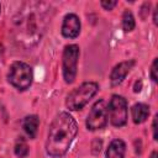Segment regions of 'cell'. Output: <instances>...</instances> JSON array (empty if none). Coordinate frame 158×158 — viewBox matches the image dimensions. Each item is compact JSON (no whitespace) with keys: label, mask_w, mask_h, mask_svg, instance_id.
Masks as SVG:
<instances>
[{"label":"cell","mask_w":158,"mask_h":158,"mask_svg":"<svg viewBox=\"0 0 158 158\" xmlns=\"http://www.w3.org/2000/svg\"><path fill=\"white\" fill-rule=\"evenodd\" d=\"M126 144L122 139H114L106 149V158H125Z\"/></svg>","instance_id":"obj_9"},{"label":"cell","mask_w":158,"mask_h":158,"mask_svg":"<svg viewBox=\"0 0 158 158\" xmlns=\"http://www.w3.org/2000/svg\"><path fill=\"white\" fill-rule=\"evenodd\" d=\"M38 125H40V118L36 115L26 116L22 122V127L30 138H36L37 131H38Z\"/></svg>","instance_id":"obj_11"},{"label":"cell","mask_w":158,"mask_h":158,"mask_svg":"<svg viewBox=\"0 0 158 158\" xmlns=\"http://www.w3.org/2000/svg\"><path fill=\"white\" fill-rule=\"evenodd\" d=\"M152 128H153V138L157 141V115L154 116V120H153V125H152Z\"/></svg>","instance_id":"obj_16"},{"label":"cell","mask_w":158,"mask_h":158,"mask_svg":"<svg viewBox=\"0 0 158 158\" xmlns=\"http://www.w3.org/2000/svg\"><path fill=\"white\" fill-rule=\"evenodd\" d=\"M14 151H15V154H16L19 158H25V157L28 154V146H27V143L25 142V139L17 141V143H16Z\"/></svg>","instance_id":"obj_13"},{"label":"cell","mask_w":158,"mask_h":158,"mask_svg":"<svg viewBox=\"0 0 158 158\" xmlns=\"http://www.w3.org/2000/svg\"><path fill=\"white\" fill-rule=\"evenodd\" d=\"M0 10H1V5H0Z\"/></svg>","instance_id":"obj_19"},{"label":"cell","mask_w":158,"mask_h":158,"mask_svg":"<svg viewBox=\"0 0 158 158\" xmlns=\"http://www.w3.org/2000/svg\"><path fill=\"white\" fill-rule=\"evenodd\" d=\"M78 59H79V47L77 44H68L63 51V78L67 84H72L77 77L78 69Z\"/></svg>","instance_id":"obj_4"},{"label":"cell","mask_w":158,"mask_h":158,"mask_svg":"<svg viewBox=\"0 0 158 158\" xmlns=\"http://www.w3.org/2000/svg\"><path fill=\"white\" fill-rule=\"evenodd\" d=\"M107 106L104 100H98L86 117V127L90 131L104 128L107 125Z\"/></svg>","instance_id":"obj_6"},{"label":"cell","mask_w":158,"mask_h":158,"mask_svg":"<svg viewBox=\"0 0 158 158\" xmlns=\"http://www.w3.org/2000/svg\"><path fill=\"white\" fill-rule=\"evenodd\" d=\"M80 33V20L75 14H67L62 23V35L67 38H75Z\"/></svg>","instance_id":"obj_7"},{"label":"cell","mask_w":158,"mask_h":158,"mask_svg":"<svg viewBox=\"0 0 158 158\" xmlns=\"http://www.w3.org/2000/svg\"><path fill=\"white\" fill-rule=\"evenodd\" d=\"M131 115H132V120L135 123H137V125L143 123L149 115V106L146 104H142V102L135 104L131 109Z\"/></svg>","instance_id":"obj_10"},{"label":"cell","mask_w":158,"mask_h":158,"mask_svg":"<svg viewBox=\"0 0 158 158\" xmlns=\"http://www.w3.org/2000/svg\"><path fill=\"white\" fill-rule=\"evenodd\" d=\"M135 65V60L131 59V60H125V62H121L118 64H116L114 67V69L111 70V74H110V81H111V85L116 86L118 84H121L125 78L127 77V74L131 72V69L133 68Z\"/></svg>","instance_id":"obj_8"},{"label":"cell","mask_w":158,"mask_h":158,"mask_svg":"<svg viewBox=\"0 0 158 158\" xmlns=\"http://www.w3.org/2000/svg\"><path fill=\"white\" fill-rule=\"evenodd\" d=\"M116 4H117V1H115V0H112V1H101V6L105 9V10H111L112 7H115L116 6Z\"/></svg>","instance_id":"obj_15"},{"label":"cell","mask_w":158,"mask_h":158,"mask_svg":"<svg viewBox=\"0 0 158 158\" xmlns=\"http://www.w3.org/2000/svg\"><path fill=\"white\" fill-rule=\"evenodd\" d=\"M157 63H158V59L157 58H154V60H153V63H152V67H151V78H152V80L156 83L157 81Z\"/></svg>","instance_id":"obj_14"},{"label":"cell","mask_w":158,"mask_h":158,"mask_svg":"<svg viewBox=\"0 0 158 158\" xmlns=\"http://www.w3.org/2000/svg\"><path fill=\"white\" fill-rule=\"evenodd\" d=\"M135 26H136V22H135V17H133L132 12L126 10L122 15V27H123V30L130 32L135 28Z\"/></svg>","instance_id":"obj_12"},{"label":"cell","mask_w":158,"mask_h":158,"mask_svg":"<svg viewBox=\"0 0 158 158\" xmlns=\"http://www.w3.org/2000/svg\"><path fill=\"white\" fill-rule=\"evenodd\" d=\"M32 68L25 62H14L7 73L9 83L19 90H26L32 84Z\"/></svg>","instance_id":"obj_3"},{"label":"cell","mask_w":158,"mask_h":158,"mask_svg":"<svg viewBox=\"0 0 158 158\" xmlns=\"http://www.w3.org/2000/svg\"><path fill=\"white\" fill-rule=\"evenodd\" d=\"M78 132V125L72 115L60 112L52 121L46 142V152L53 158L63 157Z\"/></svg>","instance_id":"obj_1"},{"label":"cell","mask_w":158,"mask_h":158,"mask_svg":"<svg viewBox=\"0 0 158 158\" xmlns=\"http://www.w3.org/2000/svg\"><path fill=\"white\" fill-rule=\"evenodd\" d=\"M151 158H157V152H156V151H153V152H152Z\"/></svg>","instance_id":"obj_18"},{"label":"cell","mask_w":158,"mask_h":158,"mask_svg":"<svg viewBox=\"0 0 158 158\" xmlns=\"http://www.w3.org/2000/svg\"><path fill=\"white\" fill-rule=\"evenodd\" d=\"M98 90H99V85L96 83L94 81L83 83L67 96V100H65L67 107L72 111L81 110L89 102V100L98 93Z\"/></svg>","instance_id":"obj_2"},{"label":"cell","mask_w":158,"mask_h":158,"mask_svg":"<svg viewBox=\"0 0 158 158\" xmlns=\"http://www.w3.org/2000/svg\"><path fill=\"white\" fill-rule=\"evenodd\" d=\"M141 85H142V83H139V85H138V83H136V85H135V93L141 91Z\"/></svg>","instance_id":"obj_17"},{"label":"cell","mask_w":158,"mask_h":158,"mask_svg":"<svg viewBox=\"0 0 158 158\" xmlns=\"http://www.w3.org/2000/svg\"><path fill=\"white\" fill-rule=\"evenodd\" d=\"M107 115L110 116V122L112 126H115V127L123 126L127 121V101H126V99L121 95H112V98L109 102Z\"/></svg>","instance_id":"obj_5"}]
</instances>
